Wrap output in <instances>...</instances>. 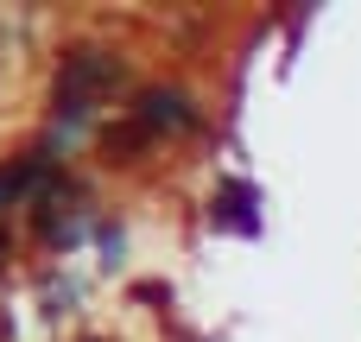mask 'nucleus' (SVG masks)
I'll return each instance as SVG.
<instances>
[{
    "label": "nucleus",
    "mask_w": 361,
    "mask_h": 342,
    "mask_svg": "<svg viewBox=\"0 0 361 342\" xmlns=\"http://www.w3.org/2000/svg\"><path fill=\"white\" fill-rule=\"evenodd\" d=\"M146 140H152V133H146L140 121H121V127H108V133H102V146H108V152H133V146H146Z\"/></svg>",
    "instance_id": "nucleus-5"
},
{
    "label": "nucleus",
    "mask_w": 361,
    "mask_h": 342,
    "mask_svg": "<svg viewBox=\"0 0 361 342\" xmlns=\"http://www.w3.org/2000/svg\"><path fill=\"white\" fill-rule=\"evenodd\" d=\"M209 222H222V228H235V235H254L260 222H254V190L247 184H228L216 203H209Z\"/></svg>",
    "instance_id": "nucleus-3"
},
{
    "label": "nucleus",
    "mask_w": 361,
    "mask_h": 342,
    "mask_svg": "<svg viewBox=\"0 0 361 342\" xmlns=\"http://www.w3.org/2000/svg\"><path fill=\"white\" fill-rule=\"evenodd\" d=\"M38 178H44V152H25V159L0 165V209H6V203H19V197H25Z\"/></svg>",
    "instance_id": "nucleus-4"
},
{
    "label": "nucleus",
    "mask_w": 361,
    "mask_h": 342,
    "mask_svg": "<svg viewBox=\"0 0 361 342\" xmlns=\"http://www.w3.org/2000/svg\"><path fill=\"white\" fill-rule=\"evenodd\" d=\"M133 121H140L146 133H165V127H171V133H190V127H197V108H190L178 89H140V95H133Z\"/></svg>",
    "instance_id": "nucleus-2"
},
{
    "label": "nucleus",
    "mask_w": 361,
    "mask_h": 342,
    "mask_svg": "<svg viewBox=\"0 0 361 342\" xmlns=\"http://www.w3.org/2000/svg\"><path fill=\"white\" fill-rule=\"evenodd\" d=\"M121 83V57H108V51H95V44H82V51H70L63 63H57V114L63 121H82L89 114V102L102 95V89H114Z\"/></svg>",
    "instance_id": "nucleus-1"
}]
</instances>
